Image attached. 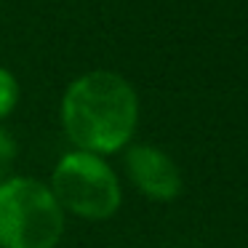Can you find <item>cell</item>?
I'll list each match as a JSON object with an SVG mask.
<instances>
[{
	"label": "cell",
	"mask_w": 248,
	"mask_h": 248,
	"mask_svg": "<svg viewBox=\"0 0 248 248\" xmlns=\"http://www.w3.org/2000/svg\"><path fill=\"white\" fill-rule=\"evenodd\" d=\"M59 118L75 150L107 157L123 152L134 139L139 96L120 72L91 70L67 86Z\"/></svg>",
	"instance_id": "6da1fadb"
},
{
	"label": "cell",
	"mask_w": 248,
	"mask_h": 248,
	"mask_svg": "<svg viewBox=\"0 0 248 248\" xmlns=\"http://www.w3.org/2000/svg\"><path fill=\"white\" fill-rule=\"evenodd\" d=\"M64 211L48 184L32 176L0 182V248H56Z\"/></svg>",
	"instance_id": "7a4b0ae2"
},
{
	"label": "cell",
	"mask_w": 248,
	"mask_h": 248,
	"mask_svg": "<svg viewBox=\"0 0 248 248\" xmlns=\"http://www.w3.org/2000/svg\"><path fill=\"white\" fill-rule=\"evenodd\" d=\"M48 189L64 214L88 221L109 219L123 203V187L107 157L83 150H70L59 157Z\"/></svg>",
	"instance_id": "3957f363"
},
{
	"label": "cell",
	"mask_w": 248,
	"mask_h": 248,
	"mask_svg": "<svg viewBox=\"0 0 248 248\" xmlns=\"http://www.w3.org/2000/svg\"><path fill=\"white\" fill-rule=\"evenodd\" d=\"M123 166L134 187L139 189L144 198L157 200V203H168L182 195V171L173 163L168 152L157 150L152 144H128L125 147Z\"/></svg>",
	"instance_id": "277c9868"
},
{
	"label": "cell",
	"mask_w": 248,
	"mask_h": 248,
	"mask_svg": "<svg viewBox=\"0 0 248 248\" xmlns=\"http://www.w3.org/2000/svg\"><path fill=\"white\" fill-rule=\"evenodd\" d=\"M19 96H22V88H19L16 75L6 67H0V120H6L16 109Z\"/></svg>",
	"instance_id": "5b68a950"
},
{
	"label": "cell",
	"mask_w": 248,
	"mask_h": 248,
	"mask_svg": "<svg viewBox=\"0 0 248 248\" xmlns=\"http://www.w3.org/2000/svg\"><path fill=\"white\" fill-rule=\"evenodd\" d=\"M16 155H19V147H16V139L11 136V131H6L0 125V182L11 176V168L16 163Z\"/></svg>",
	"instance_id": "8992f818"
}]
</instances>
